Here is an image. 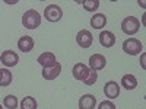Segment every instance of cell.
Returning a JSON list of instances; mask_svg holds the SVG:
<instances>
[{
    "label": "cell",
    "instance_id": "1",
    "mask_svg": "<svg viewBox=\"0 0 146 109\" xmlns=\"http://www.w3.org/2000/svg\"><path fill=\"white\" fill-rule=\"evenodd\" d=\"M22 25L23 28L27 29H36L40 25H41V16L36 10L34 9H29L27 10L22 16Z\"/></svg>",
    "mask_w": 146,
    "mask_h": 109
},
{
    "label": "cell",
    "instance_id": "2",
    "mask_svg": "<svg viewBox=\"0 0 146 109\" xmlns=\"http://www.w3.org/2000/svg\"><path fill=\"white\" fill-rule=\"evenodd\" d=\"M139 28H140V22L135 16H127L121 22V31L126 35H135L139 31Z\"/></svg>",
    "mask_w": 146,
    "mask_h": 109
},
{
    "label": "cell",
    "instance_id": "3",
    "mask_svg": "<svg viewBox=\"0 0 146 109\" xmlns=\"http://www.w3.org/2000/svg\"><path fill=\"white\" fill-rule=\"evenodd\" d=\"M142 42L136 38H129L123 42V51L129 55H137L142 51Z\"/></svg>",
    "mask_w": 146,
    "mask_h": 109
},
{
    "label": "cell",
    "instance_id": "4",
    "mask_svg": "<svg viewBox=\"0 0 146 109\" xmlns=\"http://www.w3.org/2000/svg\"><path fill=\"white\" fill-rule=\"evenodd\" d=\"M63 16V10L58 5H48L44 10V18L48 22H58Z\"/></svg>",
    "mask_w": 146,
    "mask_h": 109
},
{
    "label": "cell",
    "instance_id": "5",
    "mask_svg": "<svg viewBox=\"0 0 146 109\" xmlns=\"http://www.w3.org/2000/svg\"><path fill=\"white\" fill-rule=\"evenodd\" d=\"M0 61L3 63L5 67H13V66H16L19 63V55L16 53H13V51L7 50V51L2 53V55H0Z\"/></svg>",
    "mask_w": 146,
    "mask_h": 109
},
{
    "label": "cell",
    "instance_id": "6",
    "mask_svg": "<svg viewBox=\"0 0 146 109\" xmlns=\"http://www.w3.org/2000/svg\"><path fill=\"white\" fill-rule=\"evenodd\" d=\"M76 42L82 48H89L92 45V33L86 29H82L76 35Z\"/></svg>",
    "mask_w": 146,
    "mask_h": 109
},
{
    "label": "cell",
    "instance_id": "7",
    "mask_svg": "<svg viewBox=\"0 0 146 109\" xmlns=\"http://www.w3.org/2000/svg\"><path fill=\"white\" fill-rule=\"evenodd\" d=\"M62 73V64L60 63H56L54 66L51 67H44L42 68V77L45 80H54L58 77V74Z\"/></svg>",
    "mask_w": 146,
    "mask_h": 109
},
{
    "label": "cell",
    "instance_id": "8",
    "mask_svg": "<svg viewBox=\"0 0 146 109\" xmlns=\"http://www.w3.org/2000/svg\"><path fill=\"white\" fill-rule=\"evenodd\" d=\"M107 66V60L102 54H94L89 57V67L95 71H98V70H102L105 68Z\"/></svg>",
    "mask_w": 146,
    "mask_h": 109
},
{
    "label": "cell",
    "instance_id": "9",
    "mask_svg": "<svg viewBox=\"0 0 146 109\" xmlns=\"http://www.w3.org/2000/svg\"><path fill=\"white\" fill-rule=\"evenodd\" d=\"M104 93L107 98L110 99H115L118 98V95H120V86H118V83L117 81H107L105 83V86H104Z\"/></svg>",
    "mask_w": 146,
    "mask_h": 109
},
{
    "label": "cell",
    "instance_id": "10",
    "mask_svg": "<svg viewBox=\"0 0 146 109\" xmlns=\"http://www.w3.org/2000/svg\"><path fill=\"white\" fill-rule=\"evenodd\" d=\"M88 73H89V68H88L86 64H83V63L75 64V67H73V70H72L73 77H75L76 80H82V81L85 80V77L88 76Z\"/></svg>",
    "mask_w": 146,
    "mask_h": 109
},
{
    "label": "cell",
    "instance_id": "11",
    "mask_svg": "<svg viewBox=\"0 0 146 109\" xmlns=\"http://www.w3.org/2000/svg\"><path fill=\"white\" fill-rule=\"evenodd\" d=\"M100 44L105 48H111L115 44V35L110 31H102L100 33Z\"/></svg>",
    "mask_w": 146,
    "mask_h": 109
},
{
    "label": "cell",
    "instance_id": "12",
    "mask_svg": "<svg viewBox=\"0 0 146 109\" xmlns=\"http://www.w3.org/2000/svg\"><path fill=\"white\" fill-rule=\"evenodd\" d=\"M41 66H42V68L44 67H51V66H54L56 63H57V60H56V55L53 54V53H50V51H47V53H42L40 57H38V60H36Z\"/></svg>",
    "mask_w": 146,
    "mask_h": 109
},
{
    "label": "cell",
    "instance_id": "13",
    "mask_svg": "<svg viewBox=\"0 0 146 109\" xmlns=\"http://www.w3.org/2000/svg\"><path fill=\"white\" fill-rule=\"evenodd\" d=\"M96 105V98L94 95H83L79 99V109H94Z\"/></svg>",
    "mask_w": 146,
    "mask_h": 109
},
{
    "label": "cell",
    "instance_id": "14",
    "mask_svg": "<svg viewBox=\"0 0 146 109\" xmlns=\"http://www.w3.org/2000/svg\"><path fill=\"white\" fill-rule=\"evenodd\" d=\"M34 39L31 38V36L25 35V36H22V38L18 41V48L22 51V53H29L34 50Z\"/></svg>",
    "mask_w": 146,
    "mask_h": 109
},
{
    "label": "cell",
    "instance_id": "15",
    "mask_svg": "<svg viewBox=\"0 0 146 109\" xmlns=\"http://www.w3.org/2000/svg\"><path fill=\"white\" fill-rule=\"evenodd\" d=\"M107 25V16L102 13H96L91 18V26L94 29H102Z\"/></svg>",
    "mask_w": 146,
    "mask_h": 109
},
{
    "label": "cell",
    "instance_id": "16",
    "mask_svg": "<svg viewBox=\"0 0 146 109\" xmlns=\"http://www.w3.org/2000/svg\"><path fill=\"white\" fill-rule=\"evenodd\" d=\"M121 86H123L124 89H127V90L136 89V86H137V79L133 76V74H124L123 77H121Z\"/></svg>",
    "mask_w": 146,
    "mask_h": 109
},
{
    "label": "cell",
    "instance_id": "17",
    "mask_svg": "<svg viewBox=\"0 0 146 109\" xmlns=\"http://www.w3.org/2000/svg\"><path fill=\"white\" fill-rule=\"evenodd\" d=\"M10 83H12V73L7 68H2L0 70V86L7 87Z\"/></svg>",
    "mask_w": 146,
    "mask_h": 109
},
{
    "label": "cell",
    "instance_id": "18",
    "mask_svg": "<svg viewBox=\"0 0 146 109\" xmlns=\"http://www.w3.org/2000/svg\"><path fill=\"white\" fill-rule=\"evenodd\" d=\"M82 7L88 12H95L100 7V0H82L80 2Z\"/></svg>",
    "mask_w": 146,
    "mask_h": 109
},
{
    "label": "cell",
    "instance_id": "19",
    "mask_svg": "<svg viewBox=\"0 0 146 109\" xmlns=\"http://www.w3.org/2000/svg\"><path fill=\"white\" fill-rule=\"evenodd\" d=\"M3 105L7 109H16L18 108V98L13 95H7L6 98L3 99Z\"/></svg>",
    "mask_w": 146,
    "mask_h": 109
},
{
    "label": "cell",
    "instance_id": "20",
    "mask_svg": "<svg viewBox=\"0 0 146 109\" xmlns=\"http://www.w3.org/2000/svg\"><path fill=\"white\" fill-rule=\"evenodd\" d=\"M21 109H36V100L32 96H27L21 102Z\"/></svg>",
    "mask_w": 146,
    "mask_h": 109
},
{
    "label": "cell",
    "instance_id": "21",
    "mask_svg": "<svg viewBox=\"0 0 146 109\" xmlns=\"http://www.w3.org/2000/svg\"><path fill=\"white\" fill-rule=\"evenodd\" d=\"M96 80H98V73H96L95 70H92V68H89V73H88V76L85 77L83 83L86 84V86H92Z\"/></svg>",
    "mask_w": 146,
    "mask_h": 109
},
{
    "label": "cell",
    "instance_id": "22",
    "mask_svg": "<svg viewBox=\"0 0 146 109\" xmlns=\"http://www.w3.org/2000/svg\"><path fill=\"white\" fill-rule=\"evenodd\" d=\"M98 109H115V105L111 100H104V102L100 103Z\"/></svg>",
    "mask_w": 146,
    "mask_h": 109
},
{
    "label": "cell",
    "instance_id": "23",
    "mask_svg": "<svg viewBox=\"0 0 146 109\" xmlns=\"http://www.w3.org/2000/svg\"><path fill=\"white\" fill-rule=\"evenodd\" d=\"M142 67L145 68V55H142Z\"/></svg>",
    "mask_w": 146,
    "mask_h": 109
},
{
    "label": "cell",
    "instance_id": "24",
    "mask_svg": "<svg viewBox=\"0 0 146 109\" xmlns=\"http://www.w3.org/2000/svg\"><path fill=\"white\" fill-rule=\"evenodd\" d=\"M0 109H3V106H2V105H0Z\"/></svg>",
    "mask_w": 146,
    "mask_h": 109
}]
</instances>
